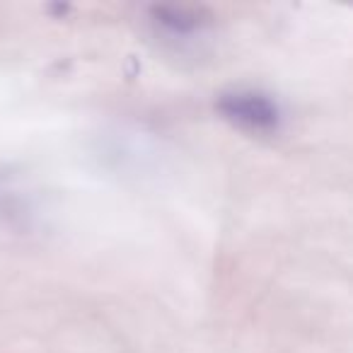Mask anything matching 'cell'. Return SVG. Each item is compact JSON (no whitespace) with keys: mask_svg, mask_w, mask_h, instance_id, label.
<instances>
[{"mask_svg":"<svg viewBox=\"0 0 353 353\" xmlns=\"http://www.w3.org/2000/svg\"><path fill=\"white\" fill-rule=\"evenodd\" d=\"M150 37L172 56H201L216 37V17L206 8L152 6L145 10Z\"/></svg>","mask_w":353,"mask_h":353,"instance_id":"6da1fadb","label":"cell"},{"mask_svg":"<svg viewBox=\"0 0 353 353\" xmlns=\"http://www.w3.org/2000/svg\"><path fill=\"white\" fill-rule=\"evenodd\" d=\"M216 109L228 123L250 136H274L285 121V112L279 99L259 88L225 90L218 94Z\"/></svg>","mask_w":353,"mask_h":353,"instance_id":"7a4b0ae2","label":"cell"},{"mask_svg":"<svg viewBox=\"0 0 353 353\" xmlns=\"http://www.w3.org/2000/svg\"><path fill=\"white\" fill-rule=\"evenodd\" d=\"M37 196L22 176L10 170H0V228L25 232L37 223Z\"/></svg>","mask_w":353,"mask_h":353,"instance_id":"3957f363","label":"cell"}]
</instances>
